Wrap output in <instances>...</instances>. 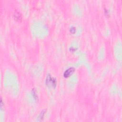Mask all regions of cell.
Instances as JSON below:
<instances>
[{
  "instance_id": "3957f363",
  "label": "cell",
  "mask_w": 122,
  "mask_h": 122,
  "mask_svg": "<svg viewBox=\"0 0 122 122\" xmlns=\"http://www.w3.org/2000/svg\"><path fill=\"white\" fill-rule=\"evenodd\" d=\"M15 18L16 20H21V16L19 15V13H17L15 14Z\"/></svg>"
},
{
  "instance_id": "7a4b0ae2",
  "label": "cell",
  "mask_w": 122,
  "mask_h": 122,
  "mask_svg": "<svg viewBox=\"0 0 122 122\" xmlns=\"http://www.w3.org/2000/svg\"><path fill=\"white\" fill-rule=\"evenodd\" d=\"M74 71H75V69L74 68H72V67L70 68L69 69L66 70V71L64 72L63 74L64 77L67 78L70 76L73 73Z\"/></svg>"
},
{
  "instance_id": "6da1fadb",
  "label": "cell",
  "mask_w": 122,
  "mask_h": 122,
  "mask_svg": "<svg viewBox=\"0 0 122 122\" xmlns=\"http://www.w3.org/2000/svg\"><path fill=\"white\" fill-rule=\"evenodd\" d=\"M46 83L47 85H49V86H52L53 87H55L56 84L55 79L51 78L50 75L48 76V77H47Z\"/></svg>"
}]
</instances>
